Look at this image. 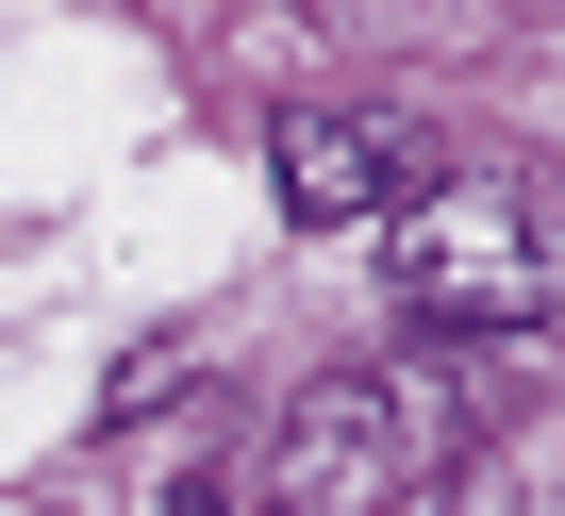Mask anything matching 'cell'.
Returning <instances> with one entry per match:
<instances>
[{
  "instance_id": "cell-1",
  "label": "cell",
  "mask_w": 565,
  "mask_h": 516,
  "mask_svg": "<svg viewBox=\"0 0 565 516\" xmlns=\"http://www.w3.org/2000/svg\"><path fill=\"white\" fill-rule=\"evenodd\" d=\"M383 301L416 334H532V317H565V200L532 167H433L383 217Z\"/></svg>"
},
{
  "instance_id": "cell-2",
  "label": "cell",
  "mask_w": 565,
  "mask_h": 516,
  "mask_svg": "<svg viewBox=\"0 0 565 516\" xmlns=\"http://www.w3.org/2000/svg\"><path fill=\"white\" fill-rule=\"evenodd\" d=\"M433 466H466V400L433 367H333V383L282 400L233 516H399Z\"/></svg>"
},
{
  "instance_id": "cell-3",
  "label": "cell",
  "mask_w": 565,
  "mask_h": 516,
  "mask_svg": "<svg viewBox=\"0 0 565 516\" xmlns=\"http://www.w3.org/2000/svg\"><path fill=\"white\" fill-rule=\"evenodd\" d=\"M266 183H282L300 233H366V217H399V200L433 183V150H416V117H383V101H282V117H266Z\"/></svg>"
},
{
  "instance_id": "cell-4",
  "label": "cell",
  "mask_w": 565,
  "mask_h": 516,
  "mask_svg": "<svg viewBox=\"0 0 565 516\" xmlns=\"http://www.w3.org/2000/svg\"><path fill=\"white\" fill-rule=\"evenodd\" d=\"M399 516H515V483H499V466H433Z\"/></svg>"
},
{
  "instance_id": "cell-5",
  "label": "cell",
  "mask_w": 565,
  "mask_h": 516,
  "mask_svg": "<svg viewBox=\"0 0 565 516\" xmlns=\"http://www.w3.org/2000/svg\"><path fill=\"white\" fill-rule=\"evenodd\" d=\"M167 516H233V483H183V499H167Z\"/></svg>"
}]
</instances>
